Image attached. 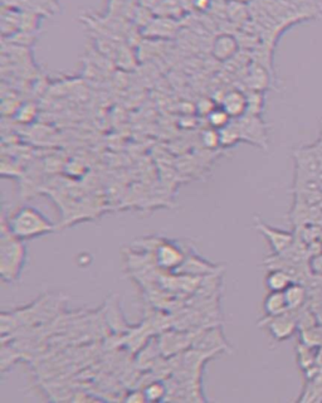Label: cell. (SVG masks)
<instances>
[{
    "instance_id": "1",
    "label": "cell",
    "mask_w": 322,
    "mask_h": 403,
    "mask_svg": "<svg viewBox=\"0 0 322 403\" xmlns=\"http://www.w3.org/2000/svg\"><path fill=\"white\" fill-rule=\"evenodd\" d=\"M1 222L8 227L9 232L22 241L46 236L55 230V225L42 212L31 206L18 208L9 218L3 216Z\"/></svg>"
},
{
    "instance_id": "2",
    "label": "cell",
    "mask_w": 322,
    "mask_h": 403,
    "mask_svg": "<svg viewBox=\"0 0 322 403\" xmlns=\"http://www.w3.org/2000/svg\"><path fill=\"white\" fill-rule=\"evenodd\" d=\"M24 242L9 232L8 227L1 222L0 275L4 282H16L21 278L27 261V246Z\"/></svg>"
},
{
    "instance_id": "3",
    "label": "cell",
    "mask_w": 322,
    "mask_h": 403,
    "mask_svg": "<svg viewBox=\"0 0 322 403\" xmlns=\"http://www.w3.org/2000/svg\"><path fill=\"white\" fill-rule=\"evenodd\" d=\"M233 120L237 123L242 141L261 147L264 150L269 149L267 125L264 124V121L262 120L260 115L246 114L245 117L233 119Z\"/></svg>"
},
{
    "instance_id": "4",
    "label": "cell",
    "mask_w": 322,
    "mask_h": 403,
    "mask_svg": "<svg viewBox=\"0 0 322 403\" xmlns=\"http://www.w3.org/2000/svg\"><path fill=\"white\" fill-rule=\"evenodd\" d=\"M258 326L266 328L276 341H287L299 330L296 311H287L277 317H264Z\"/></svg>"
},
{
    "instance_id": "5",
    "label": "cell",
    "mask_w": 322,
    "mask_h": 403,
    "mask_svg": "<svg viewBox=\"0 0 322 403\" xmlns=\"http://www.w3.org/2000/svg\"><path fill=\"white\" fill-rule=\"evenodd\" d=\"M185 252L175 242L162 240L153 252L155 265L164 272H175L184 262Z\"/></svg>"
},
{
    "instance_id": "6",
    "label": "cell",
    "mask_w": 322,
    "mask_h": 403,
    "mask_svg": "<svg viewBox=\"0 0 322 403\" xmlns=\"http://www.w3.org/2000/svg\"><path fill=\"white\" fill-rule=\"evenodd\" d=\"M254 227L258 232L264 236V239L269 242L272 255H280V254L284 252L287 248L291 246L293 241L296 239L295 233L271 227L267 223H264L260 218L256 217Z\"/></svg>"
},
{
    "instance_id": "7",
    "label": "cell",
    "mask_w": 322,
    "mask_h": 403,
    "mask_svg": "<svg viewBox=\"0 0 322 403\" xmlns=\"http://www.w3.org/2000/svg\"><path fill=\"white\" fill-rule=\"evenodd\" d=\"M239 46L240 45L236 36L230 33H222L216 36L212 43V55L216 61L225 62L237 55Z\"/></svg>"
},
{
    "instance_id": "8",
    "label": "cell",
    "mask_w": 322,
    "mask_h": 403,
    "mask_svg": "<svg viewBox=\"0 0 322 403\" xmlns=\"http://www.w3.org/2000/svg\"><path fill=\"white\" fill-rule=\"evenodd\" d=\"M221 106L232 117V120L245 117L248 110L247 93L240 90H232L230 93H224L221 100Z\"/></svg>"
},
{
    "instance_id": "9",
    "label": "cell",
    "mask_w": 322,
    "mask_h": 403,
    "mask_svg": "<svg viewBox=\"0 0 322 403\" xmlns=\"http://www.w3.org/2000/svg\"><path fill=\"white\" fill-rule=\"evenodd\" d=\"M216 270H218L216 265L210 264L198 255L190 254V255H185L184 262L175 272L200 278V275L203 273H213Z\"/></svg>"
},
{
    "instance_id": "10",
    "label": "cell",
    "mask_w": 322,
    "mask_h": 403,
    "mask_svg": "<svg viewBox=\"0 0 322 403\" xmlns=\"http://www.w3.org/2000/svg\"><path fill=\"white\" fill-rule=\"evenodd\" d=\"M287 306L290 311H299L306 306L310 297L308 287L302 282H292L284 291Z\"/></svg>"
},
{
    "instance_id": "11",
    "label": "cell",
    "mask_w": 322,
    "mask_h": 403,
    "mask_svg": "<svg viewBox=\"0 0 322 403\" xmlns=\"http://www.w3.org/2000/svg\"><path fill=\"white\" fill-rule=\"evenodd\" d=\"M272 75L273 73L266 67L253 62L247 76V85L249 86V90L252 91L264 93L272 81Z\"/></svg>"
},
{
    "instance_id": "12",
    "label": "cell",
    "mask_w": 322,
    "mask_h": 403,
    "mask_svg": "<svg viewBox=\"0 0 322 403\" xmlns=\"http://www.w3.org/2000/svg\"><path fill=\"white\" fill-rule=\"evenodd\" d=\"M177 32V23L169 18H158L151 19V22L145 27V33L153 38H166Z\"/></svg>"
},
{
    "instance_id": "13",
    "label": "cell",
    "mask_w": 322,
    "mask_h": 403,
    "mask_svg": "<svg viewBox=\"0 0 322 403\" xmlns=\"http://www.w3.org/2000/svg\"><path fill=\"white\" fill-rule=\"evenodd\" d=\"M190 343V339L188 335L182 334L180 332L177 333L164 334L159 343V348L161 353L164 354H175L179 350L183 349Z\"/></svg>"
},
{
    "instance_id": "14",
    "label": "cell",
    "mask_w": 322,
    "mask_h": 403,
    "mask_svg": "<svg viewBox=\"0 0 322 403\" xmlns=\"http://www.w3.org/2000/svg\"><path fill=\"white\" fill-rule=\"evenodd\" d=\"M263 311L264 317H277L290 311L284 293L269 291L263 300Z\"/></svg>"
},
{
    "instance_id": "15",
    "label": "cell",
    "mask_w": 322,
    "mask_h": 403,
    "mask_svg": "<svg viewBox=\"0 0 322 403\" xmlns=\"http://www.w3.org/2000/svg\"><path fill=\"white\" fill-rule=\"evenodd\" d=\"M295 282L291 276L280 269H271L269 273L266 275L264 279V285L269 291H277V293H284L287 287Z\"/></svg>"
},
{
    "instance_id": "16",
    "label": "cell",
    "mask_w": 322,
    "mask_h": 403,
    "mask_svg": "<svg viewBox=\"0 0 322 403\" xmlns=\"http://www.w3.org/2000/svg\"><path fill=\"white\" fill-rule=\"evenodd\" d=\"M299 402H322V373L311 380H306Z\"/></svg>"
},
{
    "instance_id": "17",
    "label": "cell",
    "mask_w": 322,
    "mask_h": 403,
    "mask_svg": "<svg viewBox=\"0 0 322 403\" xmlns=\"http://www.w3.org/2000/svg\"><path fill=\"white\" fill-rule=\"evenodd\" d=\"M219 135H221V147H233V145L238 144L239 141H242L240 132H239L237 123L234 120H232L230 124L222 127L219 130Z\"/></svg>"
},
{
    "instance_id": "18",
    "label": "cell",
    "mask_w": 322,
    "mask_h": 403,
    "mask_svg": "<svg viewBox=\"0 0 322 403\" xmlns=\"http://www.w3.org/2000/svg\"><path fill=\"white\" fill-rule=\"evenodd\" d=\"M143 391H144V395L146 397V402L164 401L165 395H168V387L161 380L150 382Z\"/></svg>"
},
{
    "instance_id": "19",
    "label": "cell",
    "mask_w": 322,
    "mask_h": 403,
    "mask_svg": "<svg viewBox=\"0 0 322 403\" xmlns=\"http://www.w3.org/2000/svg\"><path fill=\"white\" fill-rule=\"evenodd\" d=\"M227 14L230 18V21L237 22V23H245L248 18V13L249 9L247 7L245 3H238V1H232L230 0V4L225 8Z\"/></svg>"
},
{
    "instance_id": "20",
    "label": "cell",
    "mask_w": 322,
    "mask_h": 403,
    "mask_svg": "<svg viewBox=\"0 0 322 403\" xmlns=\"http://www.w3.org/2000/svg\"><path fill=\"white\" fill-rule=\"evenodd\" d=\"M208 124L210 127H214L216 130H221L224 126L230 124L232 117L225 112L222 106H216L207 117Z\"/></svg>"
},
{
    "instance_id": "21",
    "label": "cell",
    "mask_w": 322,
    "mask_h": 403,
    "mask_svg": "<svg viewBox=\"0 0 322 403\" xmlns=\"http://www.w3.org/2000/svg\"><path fill=\"white\" fill-rule=\"evenodd\" d=\"M247 99H248L247 114L260 115L261 117L262 111L264 108V95H263V93L251 90L249 93H247Z\"/></svg>"
},
{
    "instance_id": "22",
    "label": "cell",
    "mask_w": 322,
    "mask_h": 403,
    "mask_svg": "<svg viewBox=\"0 0 322 403\" xmlns=\"http://www.w3.org/2000/svg\"><path fill=\"white\" fill-rule=\"evenodd\" d=\"M37 117V108L33 103L21 105L16 111V119L19 123L29 124Z\"/></svg>"
},
{
    "instance_id": "23",
    "label": "cell",
    "mask_w": 322,
    "mask_h": 403,
    "mask_svg": "<svg viewBox=\"0 0 322 403\" xmlns=\"http://www.w3.org/2000/svg\"><path fill=\"white\" fill-rule=\"evenodd\" d=\"M201 141L204 144V147L208 149L214 150L216 147H221V135H219V130H216L214 127H208L203 134H201Z\"/></svg>"
},
{
    "instance_id": "24",
    "label": "cell",
    "mask_w": 322,
    "mask_h": 403,
    "mask_svg": "<svg viewBox=\"0 0 322 403\" xmlns=\"http://www.w3.org/2000/svg\"><path fill=\"white\" fill-rule=\"evenodd\" d=\"M308 267L314 278H322V252L314 254L308 258Z\"/></svg>"
},
{
    "instance_id": "25",
    "label": "cell",
    "mask_w": 322,
    "mask_h": 403,
    "mask_svg": "<svg viewBox=\"0 0 322 403\" xmlns=\"http://www.w3.org/2000/svg\"><path fill=\"white\" fill-rule=\"evenodd\" d=\"M215 108L216 106H215L213 100H210V99H201L199 101V103L197 105V111L199 112L200 115L207 117Z\"/></svg>"
},
{
    "instance_id": "26",
    "label": "cell",
    "mask_w": 322,
    "mask_h": 403,
    "mask_svg": "<svg viewBox=\"0 0 322 403\" xmlns=\"http://www.w3.org/2000/svg\"><path fill=\"white\" fill-rule=\"evenodd\" d=\"M126 402L131 403H141L146 402V397L144 395L143 389H136V391H131L126 397L123 398Z\"/></svg>"
},
{
    "instance_id": "27",
    "label": "cell",
    "mask_w": 322,
    "mask_h": 403,
    "mask_svg": "<svg viewBox=\"0 0 322 403\" xmlns=\"http://www.w3.org/2000/svg\"><path fill=\"white\" fill-rule=\"evenodd\" d=\"M193 5L194 8L204 12L212 7V0H193Z\"/></svg>"
},
{
    "instance_id": "28",
    "label": "cell",
    "mask_w": 322,
    "mask_h": 403,
    "mask_svg": "<svg viewBox=\"0 0 322 403\" xmlns=\"http://www.w3.org/2000/svg\"><path fill=\"white\" fill-rule=\"evenodd\" d=\"M127 1H129V0H111L110 5H111V9L123 8V7L126 5Z\"/></svg>"
},
{
    "instance_id": "29",
    "label": "cell",
    "mask_w": 322,
    "mask_h": 403,
    "mask_svg": "<svg viewBox=\"0 0 322 403\" xmlns=\"http://www.w3.org/2000/svg\"><path fill=\"white\" fill-rule=\"evenodd\" d=\"M232 1H238V3H245V4H248V3H252L253 0H232Z\"/></svg>"
}]
</instances>
